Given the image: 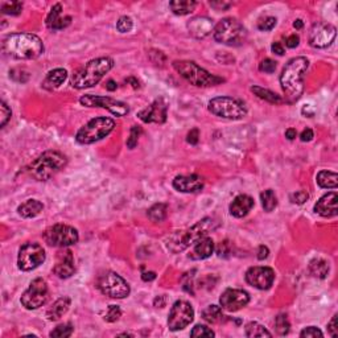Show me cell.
I'll return each instance as SVG.
<instances>
[{
  "label": "cell",
  "instance_id": "obj_45",
  "mask_svg": "<svg viewBox=\"0 0 338 338\" xmlns=\"http://www.w3.org/2000/svg\"><path fill=\"white\" fill-rule=\"evenodd\" d=\"M11 108L7 106L6 102H0V126L4 127L7 123H8V120L11 119Z\"/></svg>",
  "mask_w": 338,
  "mask_h": 338
},
{
  "label": "cell",
  "instance_id": "obj_23",
  "mask_svg": "<svg viewBox=\"0 0 338 338\" xmlns=\"http://www.w3.org/2000/svg\"><path fill=\"white\" fill-rule=\"evenodd\" d=\"M74 271H76V267H74V258L72 251L66 250L63 253H58V260L53 268L54 274L61 279H67L73 275Z\"/></svg>",
  "mask_w": 338,
  "mask_h": 338
},
{
  "label": "cell",
  "instance_id": "obj_1",
  "mask_svg": "<svg viewBox=\"0 0 338 338\" xmlns=\"http://www.w3.org/2000/svg\"><path fill=\"white\" fill-rule=\"evenodd\" d=\"M309 61L307 57H295L285 63L280 74V85L288 103L300 99L304 92V76L307 73Z\"/></svg>",
  "mask_w": 338,
  "mask_h": 338
},
{
  "label": "cell",
  "instance_id": "obj_59",
  "mask_svg": "<svg viewBox=\"0 0 338 338\" xmlns=\"http://www.w3.org/2000/svg\"><path fill=\"white\" fill-rule=\"evenodd\" d=\"M142 279L144 281H152V280H155L156 279V274L155 272H152V271H149V272H144V274H143L142 275Z\"/></svg>",
  "mask_w": 338,
  "mask_h": 338
},
{
  "label": "cell",
  "instance_id": "obj_7",
  "mask_svg": "<svg viewBox=\"0 0 338 338\" xmlns=\"http://www.w3.org/2000/svg\"><path fill=\"white\" fill-rule=\"evenodd\" d=\"M214 40L228 47H239L247 40V29L237 19L226 17L214 27Z\"/></svg>",
  "mask_w": 338,
  "mask_h": 338
},
{
  "label": "cell",
  "instance_id": "obj_11",
  "mask_svg": "<svg viewBox=\"0 0 338 338\" xmlns=\"http://www.w3.org/2000/svg\"><path fill=\"white\" fill-rule=\"evenodd\" d=\"M44 239L49 246L69 247L78 242V231L67 224L57 223L47 229L44 233Z\"/></svg>",
  "mask_w": 338,
  "mask_h": 338
},
{
  "label": "cell",
  "instance_id": "obj_57",
  "mask_svg": "<svg viewBox=\"0 0 338 338\" xmlns=\"http://www.w3.org/2000/svg\"><path fill=\"white\" fill-rule=\"evenodd\" d=\"M271 51L275 54H278V56H283V54L285 53V49L281 42H274V44L271 45Z\"/></svg>",
  "mask_w": 338,
  "mask_h": 338
},
{
  "label": "cell",
  "instance_id": "obj_35",
  "mask_svg": "<svg viewBox=\"0 0 338 338\" xmlns=\"http://www.w3.org/2000/svg\"><path fill=\"white\" fill-rule=\"evenodd\" d=\"M246 335L250 338L254 337H271V333L267 330L263 325H260L259 323H255V321H251L246 325Z\"/></svg>",
  "mask_w": 338,
  "mask_h": 338
},
{
  "label": "cell",
  "instance_id": "obj_10",
  "mask_svg": "<svg viewBox=\"0 0 338 338\" xmlns=\"http://www.w3.org/2000/svg\"><path fill=\"white\" fill-rule=\"evenodd\" d=\"M99 291L111 299H124L130 295V285L117 272L107 271L98 279Z\"/></svg>",
  "mask_w": 338,
  "mask_h": 338
},
{
  "label": "cell",
  "instance_id": "obj_47",
  "mask_svg": "<svg viewBox=\"0 0 338 338\" xmlns=\"http://www.w3.org/2000/svg\"><path fill=\"white\" fill-rule=\"evenodd\" d=\"M276 26V19L272 17V16H267L264 19H260L258 22V28L260 31H271V29L275 28Z\"/></svg>",
  "mask_w": 338,
  "mask_h": 338
},
{
  "label": "cell",
  "instance_id": "obj_44",
  "mask_svg": "<svg viewBox=\"0 0 338 338\" xmlns=\"http://www.w3.org/2000/svg\"><path fill=\"white\" fill-rule=\"evenodd\" d=\"M142 133V128L138 126H133L130 131V138L127 139V147L130 149H133L138 146V142H139V136Z\"/></svg>",
  "mask_w": 338,
  "mask_h": 338
},
{
  "label": "cell",
  "instance_id": "obj_20",
  "mask_svg": "<svg viewBox=\"0 0 338 338\" xmlns=\"http://www.w3.org/2000/svg\"><path fill=\"white\" fill-rule=\"evenodd\" d=\"M205 187V180L198 174L177 176L173 180V188L181 193H197Z\"/></svg>",
  "mask_w": 338,
  "mask_h": 338
},
{
  "label": "cell",
  "instance_id": "obj_28",
  "mask_svg": "<svg viewBox=\"0 0 338 338\" xmlns=\"http://www.w3.org/2000/svg\"><path fill=\"white\" fill-rule=\"evenodd\" d=\"M44 210V205L37 199H27L17 208V212L22 218H35Z\"/></svg>",
  "mask_w": 338,
  "mask_h": 338
},
{
  "label": "cell",
  "instance_id": "obj_50",
  "mask_svg": "<svg viewBox=\"0 0 338 338\" xmlns=\"http://www.w3.org/2000/svg\"><path fill=\"white\" fill-rule=\"evenodd\" d=\"M231 250H230V243H229L228 240H223V242H221L218 246V249H217V254H218L219 258H228L229 255H230Z\"/></svg>",
  "mask_w": 338,
  "mask_h": 338
},
{
  "label": "cell",
  "instance_id": "obj_21",
  "mask_svg": "<svg viewBox=\"0 0 338 338\" xmlns=\"http://www.w3.org/2000/svg\"><path fill=\"white\" fill-rule=\"evenodd\" d=\"M214 21L206 16H196L188 22V31L194 38H205L214 31Z\"/></svg>",
  "mask_w": 338,
  "mask_h": 338
},
{
  "label": "cell",
  "instance_id": "obj_9",
  "mask_svg": "<svg viewBox=\"0 0 338 338\" xmlns=\"http://www.w3.org/2000/svg\"><path fill=\"white\" fill-rule=\"evenodd\" d=\"M209 111L215 117L223 119L239 120L247 115V110L243 104L230 97H217L209 102Z\"/></svg>",
  "mask_w": 338,
  "mask_h": 338
},
{
  "label": "cell",
  "instance_id": "obj_38",
  "mask_svg": "<svg viewBox=\"0 0 338 338\" xmlns=\"http://www.w3.org/2000/svg\"><path fill=\"white\" fill-rule=\"evenodd\" d=\"M73 330L74 328L72 324H63V325H58L54 330H52L49 335L56 338H67L73 334Z\"/></svg>",
  "mask_w": 338,
  "mask_h": 338
},
{
  "label": "cell",
  "instance_id": "obj_12",
  "mask_svg": "<svg viewBox=\"0 0 338 338\" xmlns=\"http://www.w3.org/2000/svg\"><path fill=\"white\" fill-rule=\"evenodd\" d=\"M48 297H49V289H48L47 281L41 278H37L29 284L28 289L22 294L20 301L26 309L33 310L42 307L48 301Z\"/></svg>",
  "mask_w": 338,
  "mask_h": 338
},
{
  "label": "cell",
  "instance_id": "obj_29",
  "mask_svg": "<svg viewBox=\"0 0 338 338\" xmlns=\"http://www.w3.org/2000/svg\"><path fill=\"white\" fill-rule=\"evenodd\" d=\"M197 3L194 0H174L169 3V8L174 15H189L193 11L196 10Z\"/></svg>",
  "mask_w": 338,
  "mask_h": 338
},
{
  "label": "cell",
  "instance_id": "obj_41",
  "mask_svg": "<svg viewBox=\"0 0 338 338\" xmlns=\"http://www.w3.org/2000/svg\"><path fill=\"white\" fill-rule=\"evenodd\" d=\"M61 12H62L61 4H56V6L52 7L51 12H49V15H48L47 17V26L49 27V28H52V27L61 19Z\"/></svg>",
  "mask_w": 338,
  "mask_h": 338
},
{
  "label": "cell",
  "instance_id": "obj_3",
  "mask_svg": "<svg viewBox=\"0 0 338 338\" xmlns=\"http://www.w3.org/2000/svg\"><path fill=\"white\" fill-rule=\"evenodd\" d=\"M217 222L213 218H204L193 224L192 228L187 229L184 231H176L174 234L168 238L167 247L168 250L173 254H178L181 251L187 250L188 247L192 244H196L198 240L208 237L209 233H212L217 229Z\"/></svg>",
  "mask_w": 338,
  "mask_h": 338
},
{
  "label": "cell",
  "instance_id": "obj_25",
  "mask_svg": "<svg viewBox=\"0 0 338 338\" xmlns=\"http://www.w3.org/2000/svg\"><path fill=\"white\" fill-rule=\"evenodd\" d=\"M213 253H214V242L212 238L205 237L197 242L193 251L189 254V258L192 260H204L210 258Z\"/></svg>",
  "mask_w": 338,
  "mask_h": 338
},
{
  "label": "cell",
  "instance_id": "obj_30",
  "mask_svg": "<svg viewBox=\"0 0 338 338\" xmlns=\"http://www.w3.org/2000/svg\"><path fill=\"white\" fill-rule=\"evenodd\" d=\"M251 92H253L254 94L258 97V98L263 99V101H265V102H268V103L279 104V103H283V102H284V99L281 98L280 95L275 94V93L271 92V90H268V88L260 87V86H253V87H251Z\"/></svg>",
  "mask_w": 338,
  "mask_h": 338
},
{
  "label": "cell",
  "instance_id": "obj_40",
  "mask_svg": "<svg viewBox=\"0 0 338 338\" xmlns=\"http://www.w3.org/2000/svg\"><path fill=\"white\" fill-rule=\"evenodd\" d=\"M22 11V3L12 2V3H2V12L6 15H20Z\"/></svg>",
  "mask_w": 338,
  "mask_h": 338
},
{
  "label": "cell",
  "instance_id": "obj_5",
  "mask_svg": "<svg viewBox=\"0 0 338 338\" xmlns=\"http://www.w3.org/2000/svg\"><path fill=\"white\" fill-rule=\"evenodd\" d=\"M67 159L58 151H47L28 165V172L37 181H47L62 169Z\"/></svg>",
  "mask_w": 338,
  "mask_h": 338
},
{
  "label": "cell",
  "instance_id": "obj_36",
  "mask_svg": "<svg viewBox=\"0 0 338 338\" xmlns=\"http://www.w3.org/2000/svg\"><path fill=\"white\" fill-rule=\"evenodd\" d=\"M260 199H262V206L265 212H272L278 206V198H276L275 193H274L272 189H267L262 192Z\"/></svg>",
  "mask_w": 338,
  "mask_h": 338
},
{
  "label": "cell",
  "instance_id": "obj_58",
  "mask_svg": "<svg viewBox=\"0 0 338 338\" xmlns=\"http://www.w3.org/2000/svg\"><path fill=\"white\" fill-rule=\"evenodd\" d=\"M268 254H269L268 247H267V246H259V249H258V259H259V260L267 259V258H268Z\"/></svg>",
  "mask_w": 338,
  "mask_h": 338
},
{
  "label": "cell",
  "instance_id": "obj_34",
  "mask_svg": "<svg viewBox=\"0 0 338 338\" xmlns=\"http://www.w3.org/2000/svg\"><path fill=\"white\" fill-rule=\"evenodd\" d=\"M168 206L165 204H155L148 209V218L155 223L163 222L167 218Z\"/></svg>",
  "mask_w": 338,
  "mask_h": 338
},
{
  "label": "cell",
  "instance_id": "obj_51",
  "mask_svg": "<svg viewBox=\"0 0 338 338\" xmlns=\"http://www.w3.org/2000/svg\"><path fill=\"white\" fill-rule=\"evenodd\" d=\"M70 21H72V17H70V16H65L63 19H62V17H61V19L58 20V21L56 22V24H54V26L52 27L51 29H54V31H57V29L66 28V27L70 24Z\"/></svg>",
  "mask_w": 338,
  "mask_h": 338
},
{
  "label": "cell",
  "instance_id": "obj_55",
  "mask_svg": "<svg viewBox=\"0 0 338 338\" xmlns=\"http://www.w3.org/2000/svg\"><path fill=\"white\" fill-rule=\"evenodd\" d=\"M210 6H212L213 8H215L217 11H224L230 8L231 3H228V2H210Z\"/></svg>",
  "mask_w": 338,
  "mask_h": 338
},
{
  "label": "cell",
  "instance_id": "obj_37",
  "mask_svg": "<svg viewBox=\"0 0 338 338\" xmlns=\"http://www.w3.org/2000/svg\"><path fill=\"white\" fill-rule=\"evenodd\" d=\"M275 328L276 332L280 335H285L291 330V324L288 321V317L285 314H279L275 319Z\"/></svg>",
  "mask_w": 338,
  "mask_h": 338
},
{
  "label": "cell",
  "instance_id": "obj_17",
  "mask_svg": "<svg viewBox=\"0 0 338 338\" xmlns=\"http://www.w3.org/2000/svg\"><path fill=\"white\" fill-rule=\"evenodd\" d=\"M250 303V295L243 289L229 288L219 297L221 308L228 312H237Z\"/></svg>",
  "mask_w": 338,
  "mask_h": 338
},
{
  "label": "cell",
  "instance_id": "obj_15",
  "mask_svg": "<svg viewBox=\"0 0 338 338\" xmlns=\"http://www.w3.org/2000/svg\"><path fill=\"white\" fill-rule=\"evenodd\" d=\"M82 106L86 107H101L106 108L107 111H110L111 114H114L115 117H124V115L128 114V106H127L124 102L117 101L114 98H110V97H101V95H83L82 98L79 99Z\"/></svg>",
  "mask_w": 338,
  "mask_h": 338
},
{
  "label": "cell",
  "instance_id": "obj_6",
  "mask_svg": "<svg viewBox=\"0 0 338 338\" xmlns=\"http://www.w3.org/2000/svg\"><path fill=\"white\" fill-rule=\"evenodd\" d=\"M173 67L183 78L187 79L188 82L194 86H198V87H209V86H215L224 82L223 78L210 74L208 70L198 66L193 61H174Z\"/></svg>",
  "mask_w": 338,
  "mask_h": 338
},
{
  "label": "cell",
  "instance_id": "obj_24",
  "mask_svg": "<svg viewBox=\"0 0 338 338\" xmlns=\"http://www.w3.org/2000/svg\"><path fill=\"white\" fill-rule=\"evenodd\" d=\"M255 202L254 198L247 194H239L233 199V202L230 204V214L235 218H243L249 213L251 212V209L254 208Z\"/></svg>",
  "mask_w": 338,
  "mask_h": 338
},
{
  "label": "cell",
  "instance_id": "obj_43",
  "mask_svg": "<svg viewBox=\"0 0 338 338\" xmlns=\"http://www.w3.org/2000/svg\"><path fill=\"white\" fill-rule=\"evenodd\" d=\"M120 316H122L120 308L118 307V305H110V307L107 308L106 314H104V320H106L107 323H115V321H118V320L120 319Z\"/></svg>",
  "mask_w": 338,
  "mask_h": 338
},
{
  "label": "cell",
  "instance_id": "obj_4",
  "mask_svg": "<svg viewBox=\"0 0 338 338\" xmlns=\"http://www.w3.org/2000/svg\"><path fill=\"white\" fill-rule=\"evenodd\" d=\"M112 66H114V60L110 57H99L88 61L73 74L70 83L78 90L93 87L112 69Z\"/></svg>",
  "mask_w": 338,
  "mask_h": 338
},
{
  "label": "cell",
  "instance_id": "obj_48",
  "mask_svg": "<svg viewBox=\"0 0 338 338\" xmlns=\"http://www.w3.org/2000/svg\"><path fill=\"white\" fill-rule=\"evenodd\" d=\"M259 70L260 72H263V73H267V74L274 73L276 70V62L275 61H272L271 58H265V60H263L262 62H260Z\"/></svg>",
  "mask_w": 338,
  "mask_h": 338
},
{
  "label": "cell",
  "instance_id": "obj_54",
  "mask_svg": "<svg viewBox=\"0 0 338 338\" xmlns=\"http://www.w3.org/2000/svg\"><path fill=\"white\" fill-rule=\"evenodd\" d=\"M328 332L332 337H337V314H334L332 321L328 325Z\"/></svg>",
  "mask_w": 338,
  "mask_h": 338
},
{
  "label": "cell",
  "instance_id": "obj_13",
  "mask_svg": "<svg viewBox=\"0 0 338 338\" xmlns=\"http://www.w3.org/2000/svg\"><path fill=\"white\" fill-rule=\"evenodd\" d=\"M194 319V309L190 303L185 300H178L173 304L168 317V328L172 332H178L187 328Z\"/></svg>",
  "mask_w": 338,
  "mask_h": 338
},
{
  "label": "cell",
  "instance_id": "obj_31",
  "mask_svg": "<svg viewBox=\"0 0 338 338\" xmlns=\"http://www.w3.org/2000/svg\"><path fill=\"white\" fill-rule=\"evenodd\" d=\"M317 184L324 189H335L338 185L337 173L330 171H321L317 174Z\"/></svg>",
  "mask_w": 338,
  "mask_h": 338
},
{
  "label": "cell",
  "instance_id": "obj_26",
  "mask_svg": "<svg viewBox=\"0 0 338 338\" xmlns=\"http://www.w3.org/2000/svg\"><path fill=\"white\" fill-rule=\"evenodd\" d=\"M67 78V72L62 67H57V69L51 70L49 73L47 74L45 79L42 81V87L45 90H56V88L60 87L63 82H65V79Z\"/></svg>",
  "mask_w": 338,
  "mask_h": 338
},
{
  "label": "cell",
  "instance_id": "obj_14",
  "mask_svg": "<svg viewBox=\"0 0 338 338\" xmlns=\"http://www.w3.org/2000/svg\"><path fill=\"white\" fill-rule=\"evenodd\" d=\"M45 262V250L38 243H26L20 249L17 265L21 271H32Z\"/></svg>",
  "mask_w": 338,
  "mask_h": 338
},
{
  "label": "cell",
  "instance_id": "obj_64",
  "mask_svg": "<svg viewBox=\"0 0 338 338\" xmlns=\"http://www.w3.org/2000/svg\"><path fill=\"white\" fill-rule=\"evenodd\" d=\"M127 82H131L132 83V87L133 88H138L139 87V82H138V81H136L135 78H132V77H131V78H128V79H126Z\"/></svg>",
  "mask_w": 338,
  "mask_h": 338
},
{
  "label": "cell",
  "instance_id": "obj_39",
  "mask_svg": "<svg viewBox=\"0 0 338 338\" xmlns=\"http://www.w3.org/2000/svg\"><path fill=\"white\" fill-rule=\"evenodd\" d=\"M214 335L215 333L213 332L212 329L205 325H196L190 332V337L194 338H212Z\"/></svg>",
  "mask_w": 338,
  "mask_h": 338
},
{
  "label": "cell",
  "instance_id": "obj_16",
  "mask_svg": "<svg viewBox=\"0 0 338 338\" xmlns=\"http://www.w3.org/2000/svg\"><path fill=\"white\" fill-rule=\"evenodd\" d=\"M335 35H337V29L332 24H326V22H317L310 29L309 33V44L313 48L317 49H324L328 48L329 45H332L334 41Z\"/></svg>",
  "mask_w": 338,
  "mask_h": 338
},
{
  "label": "cell",
  "instance_id": "obj_62",
  "mask_svg": "<svg viewBox=\"0 0 338 338\" xmlns=\"http://www.w3.org/2000/svg\"><path fill=\"white\" fill-rule=\"evenodd\" d=\"M118 85L115 81H112V79H108L107 82H106V88L107 90H110V92H114V90H117Z\"/></svg>",
  "mask_w": 338,
  "mask_h": 338
},
{
  "label": "cell",
  "instance_id": "obj_61",
  "mask_svg": "<svg viewBox=\"0 0 338 338\" xmlns=\"http://www.w3.org/2000/svg\"><path fill=\"white\" fill-rule=\"evenodd\" d=\"M165 305V297L164 296H159L155 299V307L163 308Z\"/></svg>",
  "mask_w": 338,
  "mask_h": 338
},
{
  "label": "cell",
  "instance_id": "obj_32",
  "mask_svg": "<svg viewBox=\"0 0 338 338\" xmlns=\"http://www.w3.org/2000/svg\"><path fill=\"white\" fill-rule=\"evenodd\" d=\"M309 271L314 278L325 279L329 274V264L324 259H313L309 263Z\"/></svg>",
  "mask_w": 338,
  "mask_h": 338
},
{
  "label": "cell",
  "instance_id": "obj_56",
  "mask_svg": "<svg viewBox=\"0 0 338 338\" xmlns=\"http://www.w3.org/2000/svg\"><path fill=\"white\" fill-rule=\"evenodd\" d=\"M313 138H314V133H313V131L310 130V128H305V130H304L303 132H301V135H300L301 142H304V143L310 142Z\"/></svg>",
  "mask_w": 338,
  "mask_h": 338
},
{
  "label": "cell",
  "instance_id": "obj_49",
  "mask_svg": "<svg viewBox=\"0 0 338 338\" xmlns=\"http://www.w3.org/2000/svg\"><path fill=\"white\" fill-rule=\"evenodd\" d=\"M323 335H324L323 332H321L319 328H316V326H308V328H305L303 332L300 333V337H303V338L323 337Z\"/></svg>",
  "mask_w": 338,
  "mask_h": 338
},
{
  "label": "cell",
  "instance_id": "obj_63",
  "mask_svg": "<svg viewBox=\"0 0 338 338\" xmlns=\"http://www.w3.org/2000/svg\"><path fill=\"white\" fill-rule=\"evenodd\" d=\"M294 27L296 29H301L304 27V22H303V20H300V19H297L296 21L294 22Z\"/></svg>",
  "mask_w": 338,
  "mask_h": 338
},
{
  "label": "cell",
  "instance_id": "obj_19",
  "mask_svg": "<svg viewBox=\"0 0 338 338\" xmlns=\"http://www.w3.org/2000/svg\"><path fill=\"white\" fill-rule=\"evenodd\" d=\"M140 120L144 123H159L162 124L167 120L168 117V106L163 98H157L153 103H151L148 107L139 111L138 114Z\"/></svg>",
  "mask_w": 338,
  "mask_h": 338
},
{
  "label": "cell",
  "instance_id": "obj_60",
  "mask_svg": "<svg viewBox=\"0 0 338 338\" xmlns=\"http://www.w3.org/2000/svg\"><path fill=\"white\" fill-rule=\"evenodd\" d=\"M297 136V131L295 130V128H288L287 131H285V138H287L288 140H295L296 139Z\"/></svg>",
  "mask_w": 338,
  "mask_h": 338
},
{
  "label": "cell",
  "instance_id": "obj_53",
  "mask_svg": "<svg viewBox=\"0 0 338 338\" xmlns=\"http://www.w3.org/2000/svg\"><path fill=\"white\" fill-rule=\"evenodd\" d=\"M299 44H300V37L297 35H291L285 38V45H287L288 48H291V49L299 47Z\"/></svg>",
  "mask_w": 338,
  "mask_h": 338
},
{
  "label": "cell",
  "instance_id": "obj_52",
  "mask_svg": "<svg viewBox=\"0 0 338 338\" xmlns=\"http://www.w3.org/2000/svg\"><path fill=\"white\" fill-rule=\"evenodd\" d=\"M198 140H199V131H198V128H193V130H190V132L188 133L187 142L189 143V144H193V146H196L197 143H198Z\"/></svg>",
  "mask_w": 338,
  "mask_h": 338
},
{
  "label": "cell",
  "instance_id": "obj_33",
  "mask_svg": "<svg viewBox=\"0 0 338 338\" xmlns=\"http://www.w3.org/2000/svg\"><path fill=\"white\" fill-rule=\"evenodd\" d=\"M202 319L209 324H218L224 319L222 308L218 305H209L202 310Z\"/></svg>",
  "mask_w": 338,
  "mask_h": 338
},
{
  "label": "cell",
  "instance_id": "obj_18",
  "mask_svg": "<svg viewBox=\"0 0 338 338\" xmlns=\"http://www.w3.org/2000/svg\"><path fill=\"white\" fill-rule=\"evenodd\" d=\"M275 280V272L269 267H251L246 272V281L258 289H269Z\"/></svg>",
  "mask_w": 338,
  "mask_h": 338
},
{
  "label": "cell",
  "instance_id": "obj_2",
  "mask_svg": "<svg viewBox=\"0 0 338 338\" xmlns=\"http://www.w3.org/2000/svg\"><path fill=\"white\" fill-rule=\"evenodd\" d=\"M3 51L16 60H35L44 53V44L32 33H12L3 40Z\"/></svg>",
  "mask_w": 338,
  "mask_h": 338
},
{
  "label": "cell",
  "instance_id": "obj_46",
  "mask_svg": "<svg viewBox=\"0 0 338 338\" xmlns=\"http://www.w3.org/2000/svg\"><path fill=\"white\" fill-rule=\"evenodd\" d=\"M291 201L292 204H296V205H303L309 199V194H308L305 190H297V192L292 193L291 194Z\"/></svg>",
  "mask_w": 338,
  "mask_h": 338
},
{
  "label": "cell",
  "instance_id": "obj_27",
  "mask_svg": "<svg viewBox=\"0 0 338 338\" xmlns=\"http://www.w3.org/2000/svg\"><path fill=\"white\" fill-rule=\"evenodd\" d=\"M70 304H72L70 297L67 296L60 297V299L54 301L53 305L48 309L47 312L48 320H49V321H57V320H60L61 317L69 310Z\"/></svg>",
  "mask_w": 338,
  "mask_h": 338
},
{
  "label": "cell",
  "instance_id": "obj_42",
  "mask_svg": "<svg viewBox=\"0 0 338 338\" xmlns=\"http://www.w3.org/2000/svg\"><path fill=\"white\" fill-rule=\"evenodd\" d=\"M133 28V21L128 16H122L117 22V29L120 33H128L132 31Z\"/></svg>",
  "mask_w": 338,
  "mask_h": 338
},
{
  "label": "cell",
  "instance_id": "obj_22",
  "mask_svg": "<svg viewBox=\"0 0 338 338\" xmlns=\"http://www.w3.org/2000/svg\"><path fill=\"white\" fill-rule=\"evenodd\" d=\"M337 201L338 196L335 192H330L325 196H323L321 198L317 201V204L314 205V212L317 214H320L321 217H325V218H332L338 214V208H337Z\"/></svg>",
  "mask_w": 338,
  "mask_h": 338
},
{
  "label": "cell",
  "instance_id": "obj_8",
  "mask_svg": "<svg viewBox=\"0 0 338 338\" xmlns=\"http://www.w3.org/2000/svg\"><path fill=\"white\" fill-rule=\"evenodd\" d=\"M114 128L115 122L111 118H94L79 128L76 135V140L79 144H85V146L93 144V143L99 142L110 135L114 131Z\"/></svg>",
  "mask_w": 338,
  "mask_h": 338
}]
</instances>
